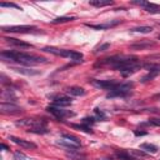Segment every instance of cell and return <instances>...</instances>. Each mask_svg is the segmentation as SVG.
I'll use <instances>...</instances> for the list:
<instances>
[{
  "label": "cell",
  "instance_id": "4fadbf2b",
  "mask_svg": "<svg viewBox=\"0 0 160 160\" xmlns=\"http://www.w3.org/2000/svg\"><path fill=\"white\" fill-rule=\"evenodd\" d=\"M89 4H90V5H93V6L103 8V6H109V5H113V2H111V0H90Z\"/></svg>",
  "mask_w": 160,
  "mask_h": 160
},
{
  "label": "cell",
  "instance_id": "9c48e42d",
  "mask_svg": "<svg viewBox=\"0 0 160 160\" xmlns=\"http://www.w3.org/2000/svg\"><path fill=\"white\" fill-rule=\"evenodd\" d=\"M71 105V99L70 98H65V97H61V98H56L54 100V106L55 108H65Z\"/></svg>",
  "mask_w": 160,
  "mask_h": 160
},
{
  "label": "cell",
  "instance_id": "83f0119b",
  "mask_svg": "<svg viewBox=\"0 0 160 160\" xmlns=\"http://www.w3.org/2000/svg\"><path fill=\"white\" fill-rule=\"evenodd\" d=\"M25 159H26V156L20 151H16L14 154V158H13V160H25Z\"/></svg>",
  "mask_w": 160,
  "mask_h": 160
},
{
  "label": "cell",
  "instance_id": "30bf717a",
  "mask_svg": "<svg viewBox=\"0 0 160 160\" xmlns=\"http://www.w3.org/2000/svg\"><path fill=\"white\" fill-rule=\"evenodd\" d=\"M67 93L73 95V97H83V95H85V90L80 86H70L67 89Z\"/></svg>",
  "mask_w": 160,
  "mask_h": 160
},
{
  "label": "cell",
  "instance_id": "7402d4cb",
  "mask_svg": "<svg viewBox=\"0 0 160 160\" xmlns=\"http://www.w3.org/2000/svg\"><path fill=\"white\" fill-rule=\"evenodd\" d=\"M73 20H75L74 16H60V18L54 19L51 23L53 24H61V23H68V21H73Z\"/></svg>",
  "mask_w": 160,
  "mask_h": 160
},
{
  "label": "cell",
  "instance_id": "f546056e",
  "mask_svg": "<svg viewBox=\"0 0 160 160\" xmlns=\"http://www.w3.org/2000/svg\"><path fill=\"white\" fill-rule=\"evenodd\" d=\"M129 154H133V155H135V156H145V153L144 151H139V150H135V149H132L130 151H129Z\"/></svg>",
  "mask_w": 160,
  "mask_h": 160
},
{
  "label": "cell",
  "instance_id": "8d00e7d4",
  "mask_svg": "<svg viewBox=\"0 0 160 160\" xmlns=\"http://www.w3.org/2000/svg\"><path fill=\"white\" fill-rule=\"evenodd\" d=\"M102 160H111V159H102Z\"/></svg>",
  "mask_w": 160,
  "mask_h": 160
},
{
  "label": "cell",
  "instance_id": "5bb4252c",
  "mask_svg": "<svg viewBox=\"0 0 160 160\" xmlns=\"http://www.w3.org/2000/svg\"><path fill=\"white\" fill-rule=\"evenodd\" d=\"M11 70L16 71V73H20L23 75H38L39 71L38 70H33V69H25V68H11Z\"/></svg>",
  "mask_w": 160,
  "mask_h": 160
},
{
  "label": "cell",
  "instance_id": "6da1fadb",
  "mask_svg": "<svg viewBox=\"0 0 160 160\" xmlns=\"http://www.w3.org/2000/svg\"><path fill=\"white\" fill-rule=\"evenodd\" d=\"M0 59L4 61H15L20 63L24 65H38V64H45L48 63V59L43 56H38L34 54H28V53H21V51H15V50H6L0 53Z\"/></svg>",
  "mask_w": 160,
  "mask_h": 160
},
{
  "label": "cell",
  "instance_id": "ba28073f",
  "mask_svg": "<svg viewBox=\"0 0 160 160\" xmlns=\"http://www.w3.org/2000/svg\"><path fill=\"white\" fill-rule=\"evenodd\" d=\"M13 143H15L16 145H20L21 148H24V149H33V150H35L38 146H37V144H34V143H31V141H29V140H24V139H20V138H16V136H10L9 138Z\"/></svg>",
  "mask_w": 160,
  "mask_h": 160
},
{
  "label": "cell",
  "instance_id": "f1b7e54d",
  "mask_svg": "<svg viewBox=\"0 0 160 160\" xmlns=\"http://www.w3.org/2000/svg\"><path fill=\"white\" fill-rule=\"evenodd\" d=\"M94 111H95V114H97V118H98V119H100V120H104V119L106 118V116H105V114H104L100 109H98V108L95 109Z\"/></svg>",
  "mask_w": 160,
  "mask_h": 160
},
{
  "label": "cell",
  "instance_id": "7a4b0ae2",
  "mask_svg": "<svg viewBox=\"0 0 160 160\" xmlns=\"http://www.w3.org/2000/svg\"><path fill=\"white\" fill-rule=\"evenodd\" d=\"M16 125L25 126L28 129H35V128H46L44 120H35V119H23L16 123Z\"/></svg>",
  "mask_w": 160,
  "mask_h": 160
},
{
  "label": "cell",
  "instance_id": "cb8c5ba5",
  "mask_svg": "<svg viewBox=\"0 0 160 160\" xmlns=\"http://www.w3.org/2000/svg\"><path fill=\"white\" fill-rule=\"evenodd\" d=\"M116 158L120 159V160H133V158L130 156V154L126 153V151H118L116 153Z\"/></svg>",
  "mask_w": 160,
  "mask_h": 160
},
{
  "label": "cell",
  "instance_id": "8fae6325",
  "mask_svg": "<svg viewBox=\"0 0 160 160\" xmlns=\"http://www.w3.org/2000/svg\"><path fill=\"white\" fill-rule=\"evenodd\" d=\"M154 43L153 41H148V40H143L141 43H138V44H133L130 45V49L133 50H144V49H148L150 46H153Z\"/></svg>",
  "mask_w": 160,
  "mask_h": 160
},
{
  "label": "cell",
  "instance_id": "d6986e66",
  "mask_svg": "<svg viewBox=\"0 0 160 160\" xmlns=\"http://www.w3.org/2000/svg\"><path fill=\"white\" fill-rule=\"evenodd\" d=\"M140 149H141V150H145V151H148V153H153V154H155V153L158 151V148H156L154 144H149V143L141 144V145H140Z\"/></svg>",
  "mask_w": 160,
  "mask_h": 160
},
{
  "label": "cell",
  "instance_id": "52a82bcc",
  "mask_svg": "<svg viewBox=\"0 0 160 160\" xmlns=\"http://www.w3.org/2000/svg\"><path fill=\"white\" fill-rule=\"evenodd\" d=\"M120 23H121V20L115 19V20H110V21H106V23H103V24H98V25L97 24H85V25L91 28V29H95V30H104V29L114 28V26H116Z\"/></svg>",
  "mask_w": 160,
  "mask_h": 160
},
{
  "label": "cell",
  "instance_id": "277c9868",
  "mask_svg": "<svg viewBox=\"0 0 160 160\" xmlns=\"http://www.w3.org/2000/svg\"><path fill=\"white\" fill-rule=\"evenodd\" d=\"M90 83L97 86V88H102V89H109V90H113L115 89L120 83L115 81V80H97V79H93L90 80Z\"/></svg>",
  "mask_w": 160,
  "mask_h": 160
},
{
  "label": "cell",
  "instance_id": "ac0fdd59",
  "mask_svg": "<svg viewBox=\"0 0 160 160\" xmlns=\"http://www.w3.org/2000/svg\"><path fill=\"white\" fill-rule=\"evenodd\" d=\"M58 144H59V145H61V146H65V148H68V149H71L73 151H76V149L79 148L78 145H75V144H73V143H70L69 140H65V139L59 140V141H58Z\"/></svg>",
  "mask_w": 160,
  "mask_h": 160
},
{
  "label": "cell",
  "instance_id": "3957f363",
  "mask_svg": "<svg viewBox=\"0 0 160 160\" xmlns=\"http://www.w3.org/2000/svg\"><path fill=\"white\" fill-rule=\"evenodd\" d=\"M37 30L34 25H20V26H3V31L5 33H31Z\"/></svg>",
  "mask_w": 160,
  "mask_h": 160
},
{
  "label": "cell",
  "instance_id": "d590c367",
  "mask_svg": "<svg viewBox=\"0 0 160 160\" xmlns=\"http://www.w3.org/2000/svg\"><path fill=\"white\" fill-rule=\"evenodd\" d=\"M2 148H3V149H5V150H8V146H6L5 144H2Z\"/></svg>",
  "mask_w": 160,
  "mask_h": 160
},
{
  "label": "cell",
  "instance_id": "1f68e13d",
  "mask_svg": "<svg viewBox=\"0 0 160 160\" xmlns=\"http://www.w3.org/2000/svg\"><path fill=\"white\" fill-rule=\"evenodd\" d=\"M109 48H110V44H109V43H105V44H103V45H100L99 48L95 49V51H105V50L109 49Z\"/></svg>",
  "mask_w": 160,
  "mask_h": 160
},
{
  "label": "cell",
  "instance_id": "484cf974",
  "mask_svg": "<svg viewBox=\"0 0 160 160\" xmlns=\"http://www.w3.org/2000/svg\"><path fill=\"white\" fill-rule=\"evenodd\" d=\"M159 73H154V71H149L145 76H143V79H141V81L143 83H145V81H149V80H151V79H154L156 75H158Z\"/></svg>",
  "mask_w": 160,
  "mask_h": 160
},
{
  "label": "cell",
  "instance_id": "e575fe53",
  "mask_svg": "<svg viewBox=\"0 0 160 160\" xmlns=\"http://www.w3.org/2000/svg\"><path fill=\"white\" fill-rule=\"evenodd\" d=\"M145 134H146L145 132H138V130L135 132V135H136V136H139V135H145Z\"/></svg>",
  "mask_w": 160,
  "mask_h": 160
},
{
  "label": "cell",
  "instance_id": "e0dca14e",
  "mask_svg": "<svg viewBox=\"0 0 160 160\" xmlns=\"http://www.w3.org/2000/svg\"><path fill=\"white\" fill-rule=\"evenodd\" d=\"M144 9L150 14H160V6L156 4H153V3H148V5Z\"/></svg>",
  "mask_w": 160,
  "mask_h": 160
},
{
  "label": "cell",
  "instance_id": "ffe728a7",
  "mask_svg": "<svg viewBox=\"0 0 160 160\" xmlns=\"http://www.w3.org/2000/svg\"><path fill=\"white\" fill-rule=\"evenodd\" d=\"M132 31H134V33H140V34H149L153 31V28L151 26H138V28L132 29Z\"/></svg>",
  "mask_w": 160,
  "mask_h": 160
},
{
  "label": "cell",
  "instance_id": "74e56055",
  "mask_svg": "<svg viewBox=\"0 0 160 160\" xmlns=\"http://www.w3.org/2000/svg\"><path fill=\"white\" fill-rule=\"evenodd\" d=\"M158 38H159V40H160V35H159V37H158Z\"/></svg>",
  "mask_w": 160,
  "mask_h": 160
},
{
  "label": "cell",
  "instance_id": "d6a6232c",
  "mask_svg": "<svg viewBox=\"0 0 160 160\" xmlns=\"http://www.w3.org/2000/svg\"><path fill=\"white\" fill-rule=\"evenodd\" d=\"M148 3L149 2H144V0H134V2H133V4L139 5V6H143V8H145L148 5Z\"/></svg>",
  "mask_w": 160,
  "mask_h": 160
},
{
  "label": "cell",
  "instance_id": "44dd1931",
  "mask_svg": "<svg viewBox=\"0 0 160 160\" xmlns=\"http://www.w3.org/2000/svg\"><path fill=\"white\" fill-rule=\"evenodd\" d=\"M61 138L65 139V140H69L70 143H73V144H75V145H78V146H80V140H79L76 136H74V135H70V134H63Z\"/></svg>",
  "mask_w": 160,
  "mask_h": 160
},
{
  "label": "cell",
  "instance_id": "836d02e7",
  "mask_svg": "<svg viewBox=\"0 0 160 160\" xmlns=\"http://www.w3.org/2000/svg\"><path fill=\"white\" fill-rule=\"evenodd\" d=\"M95 123V118H84L83 119V124L88 125V124H94Z\"/></svg>",
  "mask_w": 160,
  "mask_h": 160
},
{
  "label": "cell",
  "instance_id": "2e32d148",
  "mask_svg": "<svg viewBox=\"0 0 160 160\" xmlns=\"http://www.w3.org/2000/svg\"><path fill=\"white\" fill-rule=\"evenodd\" d=\"M148 71H154V73H160V64H154V63H146L143 65Z\"/></svg>",
  "mask_w": 160,
  "mask_h": 160
},
{
  "label": "cell",
  "instance_id": "8992f818",
  "mask_svg": "<svg viewBox=\"0 0 160 160\" xmlns=\"http://www.w3.org/2000/svg\"><path fill=\"white\" fill-rule=\"evenodd\" d=\"M49 113H51L55 118L58 119H64V118H69V116H74L75 114L71 111H67V110H61L60 108H55V106H49L46 109Z\"/></svg>",
  "mask_w": 160,
  "mask_h": 160
},
{
  "label": "cell",
  "instance_id": "d4e9b609",
  "mask_svg": "<svg viewBox=\"0 0 160 160\" xmlns=\"http://www.w3.org/2000/svg\"><path fill=\"white\" fill-rule=\"evenodd\" d=\"M29 133H33V134H48L49 130L46 128H35V129H29Z\"/></svg>",
  "mask_w": 160,
  "mask_h": 160
},
{
  "label": "cell",
  "instance_id": "9a60e30c",
  "mask_svg": "<svg viewBox=\"0 0 160 160\" xmlns=\"http://www.w3.org/2000/svg\"><path fill=\"white\" fill-rule=\"evenodd\" d=\"M141 67H143L141 64H139V65H136V67H132V68H128V69H125V70L120 71V73H121V76H124V78H128V76H130V75H133L134 73H136L138 70H140V68H141Z\"/></svg>",
  "mask_w": 160,
  "mask_h": 160
},
{
  "label": "cell",
  "instance_id": "603a6c76",
  "mask_svg": "<svg viewBox=\"0 0 160 160\" xmlns=\"http://www.w3.org/2000/svg\"><path fill=\"white\" fill-rule=\"evenodd\" d=\"M71 126L74 128V129H79V130H81V132H84V133H88V134H91V133H93V130L90 129V128H89L88 125H85V124H83V125L71 124Z\"/></svg>",
  "mask_w": 160,
  "mask_h": 160
},
{
  "label": "cell",
  "instance_id": "7c38bea8",
  "mask_svg": "<svg viewBox=\"0 0 160 160\" xmlns=\"http://www.w3.org/2000/svg\"><path fill=\"white\" fill-rule=\"evenodd\" d=\"M5 40H6L9 44L14 45V46H19V48H31L30 44L24 43L23 40H19V39H15V38H5Z\"/></svg>",
  "mask_w": 160,
  "mask_h": 160
},
{
  "label": "cell",
  "instance_id": "4dcf8cb0",
  "mask_svg": "<svg viewBox=\"0 0 160 160\" xmlns=\"http://www.w3.org/2000/svg\"><path fill=\"white\" fill-rule=\"evenodd\" d=\"M149 124L155 125V126H160V118H151V119H149Z\"/></svg>",
  "mask_w": 160,
  "mask_h": 160
},
{
  "label": "cell",
  "instance_id": "5b68a950",
  "mask_svg": "<svg viewBox=\"0 0 160 160\" xmlns=\"http://www.w3.org/2000/svg\"><path fill=\"white\" fill-rule=\"evenodd\" d=\"M0 110L3 114H19L23 111V109L13 103H2L0 105Z\"/></svg>",
  "mask_w": 160,
  "mask_h": 160
},
{
  "label": "cell",
  "instance_id": "4316f807",
  "mask_svg": "<svg viewBox=\"0 0 160 160\" xmlns=\"http://www.w3.org/2000/svg\"><path fill=\"white\" fill-rule=\"evenodd\" d=\"M0 6H2V8H14V9L21 10V8H20L19 5L14 4V3H0Z\"/></svg>",
  "mask_w": 160,
  "mask_h": 160
}]
</instances>
